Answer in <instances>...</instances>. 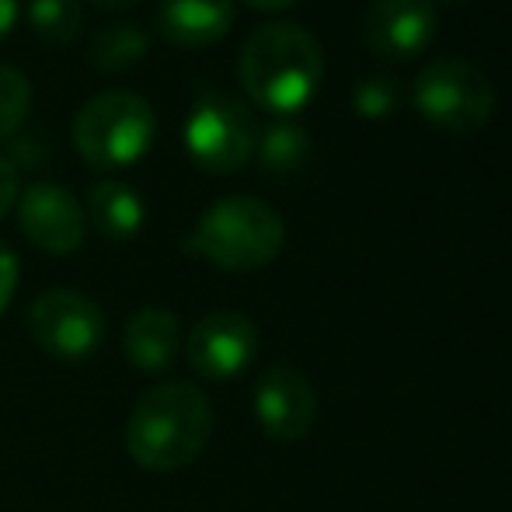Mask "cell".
Instances as JSON below:
<instances>
[{"label": "cell", "instance_id": "obj_1", "mask_svg": "<svg viewBox=\"0 0 512 512\" xmlns=\"http://www.w3.org/2000/svg\"><path fill=\"white\" fill-rule=\"evenodd\" d=\"M213 405L189 380L157 384L129 411L126 453L154 474L185 471L203 457L213 436Z\"/></svg>", "mask_w": 512, "mask_h": 512}, {"label": "cell", "instance_id": "obj_2", "mask_svg": "<svg viewBox=\"0 0 512 512\" xmlns=\"http://www.w3.org/2000/svg\"><path fill=\"white\" fill-rule=\"evenodd\" d=\"M244 95L272 115H297L314 102L324 81L321 42L293 21L258 25L237 56Z\"/></svg>", "mask_w": 512, "mask_h": 512}, {"label": "cell", "instance_id": "obj_3", "mask_svg": "<svg viewBox=\"0 0 512 512\" xmlns=\"http://www.w3.org/2000/svg\"><path fill=\"white\" fill-rule=\"evenodd\" d=\"M192 251L223 272H255L279 258L286 223L269 203L255 196H227L199 216Z\"/></svg>", "mask_w": 512, "mask_h": 512}, {"label": "cell", "instance_id": "obj_4", "mask_svg": "<svg viewBox=\"0 0 512 512\" xmlns=\"http://www.w3.org/2000/svg\"><path fill=\"white\" fill-rule=\"evenodd\" d=\"M157 136V115L136 91H102L74 119V147L95 171H119L136 164Z\"/></svg>", "mask_w": 512, "mask_h": 512}, {"label": "cell", "instance_id": "obj_5", "mask_svg": "<svg viewBox=\"0 0 512 512\" xmlns=\"http://www.w3.org/2000/svg\"><path fill=\"white\" fill-rule=\"evenodd\" d=\"M415 108L446 133H474L495 112V84L474 60L436 56L411 84Z\"/></svg>", "mask_w": 512, "mask_h": 512}, {"label": "cell", "instance_id": "obj_6", "mask_svg": "<svg viewBox=\"0 0 512 512\" xmlns=\"http://www.w3.org/2000/svg\"><path fill=\"white\" fill-rule=\"evenodd\" d=\"M258 122L241 98L206 91L185 119V150L206 175H234L255 157Z\"/></svg>", "mask_w": 512, "mask_h": 512}, {"label": "cell", "instance_id": "obj_7", "mask_svg": "<svg viewBox=\"0 0 512 512\" xmlns=\"http://www.w3.org/2000/svg\"><path fill=\"white\" fill-rule=\"evenodd\" d=\"M105 314L81 290H46L28 310V335L56 359H88L105 342Z\"/></svg>", "mask_w": 512, "mask_h": 512}, {"label": "cell", "instance_id": "obj_8", "mask_svg": "<svg viewBox=\"0 0 512 512\" xmlns=\"http://www.w3.org/2000/svg\"><path fill=\"white\" fill-rule=\"evenodd\" d=\"M258 328L241 310H213L192 324L185 359L203 380H234L255 363Z\"/></svg>", "mask_w": 512, "mask_h": 512}, {"label": "cell", "instance_id": "obj_9", "mask_svg": "<svg viewBox=\"0 0 512 512\" xmlns=\"http://www.w3.org/2000/svg\"><path fill=\"white\" fill-rule=\"evenodd\" d=\"M314 384L290 363H276L258 377L255 384V418L262 432L276 443H300L317 425Z\"/></svg>", "mask_w": 512, "mask_h": 512}, {"label": "cell", "instance_id": "obj_10", "mask_svg": "<svg viewBox=\"0 0 512 512\" xmlns=\"http://www.w3.org/2000/svg\"><path fill=\"white\" fill-rule=\"evenodd\" d=\"M18 227L46 255H74L88 234L84 206L56 182H35L18 192Z\"/></svg>", "mask_w": 512, "mask_h": 512}, {"label": "cell", "instance_id": "obj_11", "mask_svg": "<svg viewBox=\"0 0 512 512\" xmlns=\"http://www.w3.org/2000/svg\"><path fill=\"white\" fill-rule=\"evenodd\" d=\"M436 32V0H370L363 14V42L384 60H408L422 53L432 46Z\"/></svg>", "mask_w": 512, "mask_h": 512}, {"label": "cell", "instance_id": "obj_12", "mask_svg": "<svg viewBox=\"0 0 512 512\" xmlns=\"http://www.w3.org/2000/svg\"><path fill=\"white\" fill-rule=\"evenodd\" d=\"M182 349V324L168 307H140L122 331V352L140 373H164Z\"/></svg>", "mask_w": 512, "mask_h": 512}, {"label": "cell", "instance_id": "obj_13", "mask_svg": "<svg viewBox=\"0 0 512 512\" xmlns=\"http://www.w3.org/2000/svg\"><path fill=\"white\" fill-rule=\"evenodd\" d=\"M234 25V0H161L157 28L171 46L203 49L220 42Z\"/></svg>", "mask_w": 512, "mask_h": 512}, {"label": "cell", "instance_id": "obj_14", "mask_svg": "<svg viewBox=\"0 0 512 512\" xmlns=\"http://www.w3.org/2000/svg\"><path fill=\"white\" fill-rule=\"evenodd\" d=\"M88 223L105 241H133L147 220V206L126 182H98L88 192Z\"/></svg>", "mask_w": 512, "mask_h": 512}, {"label": "cell", "instance_id": "obj_15", "mask_svg": "<svg viewBox=\"0 0 512 512\" xmlns=\"http://www.w3.org/2000/svg\"><path fill=\"white\" fill-rule=\"evenodd\" d=\"M255 157L258 168L265 178H293L307 168L310 161V136L304 126L297 122H272V126L258 129V143H255Z\"/></svg>", "mask_w": 512, "mask_h": 512}, {"label": "cell", "instance_id": "obj_16", "mask_svg": "<svg viewBox=\"0 0 512 512\" xmlns=\"http://www.w3.org/2000/svg\"><path fill=\"white\" fill-rule=\"evenodd\" d=\"M147 53H150V35L140 25H133V21L105 25L88 49L91 67L102 70V74H122V70L147 60Z\"/></svg>", "mask_w": 512, "mask_h": 512}, {"label": "cell", "instance_id": "obj_17", "mask_svg": "<svg viewBox=\"0 0 512 512\" xmlns=\"http://www.w3.org/2000/svg\"><path fill=\"white\" fill-rule=\"evenodd\" d=\"M28 25L46 46H70L84 32V0H32Z\"/></svg>", "mask_w": 512, "mask_h": 512}, {"label": "cell", "instance_id": "obj_18", "mask_svg": "<svg viewBox=\"0 0 512 512\" xmlns=\"http://www.w3.org/2000/svg\"><path fill=\"white\" fill-rule=\"evenodd\" d=\"M32 108V84L18 67L0 63V143L11 140L21 129V122L28 119Z\"/></svg>", "mask_w": 512, "mask_h": 512}, {"label": "cell", "instance_id": "obj_19", "mask_svg": "<svg viewBox=\"0 0 512 512\" xmlns=\"http://www.w3.org/2000/svg\"><path fill=\"white\" fill-rule=\"evenodd\" d=\"M352 108L363 119H384L398 108V84L384 74H366L352 88Z\"/></svg>", "mask_w": 512, "mask_h": 512}, {"label": "cell", "instance_id": "obj_20", "mask_svg": "<svg viewBox=\"0 0 512 512\" xmlns=\"http://www.w3.org/2000/svg\"><path fill=\"white\" fill-rule=\"evenodd\" d=\"M18 276H21L18 255H14L7 244H0V314L11 307L14 290H18Z\"/></svg>", "mask_w": 512, "mask_h": 512}, {"label": "cell", "instance_id": "obj_21", "mask_svg": "<svg viewBox=\"0 0 512 512\" xmlns=\"http://www.w3.org/2000/svg\"><path fill=\"white\" fill-rule=\"evenodd\" d=\"M14 203H18V168L0 157V220L11 213Z\"/></svg>", "mask_w": 512, "mask_h": 512}, {"label": "cell", "instance_id": "obj_22", "mask_svg": "<svg viewBox=\"0 0 512 512\" xmlns=\"http://www.w3.org/2000/svg\"><path fill=\"white\" fill-rule=\"evenodd\" d=\"M18 0H0V39L11 35V28L18 25Z\"/></svg>", "mask_w": 512, "mask_h": 512}, {"label": "cell", "instance_id": "obj_23", "mask_svg": "<svg viewBox=\"0 0 512 512\" xmlns=\"http://www.w3.org/2000/svg\"><path fill=\"white\" fill-rule=\"evenodd\" d=\"M248 7H258V11H283V7H293L297 0H244Z\"/></svg>", "mask_w": 512, "mask_h": 512}, {"label": "cell", "instance_id": "obj_24", "mask_svg": "<svg viewBox=\"0 0 512 512\" xmlns=\"http://www.w3.org/2000/svg\"><path fill=\"white\" fill-rule=\"evenodd\" d=\"M95 7H102V11H129L133 4H140V0H91Z\"/></svg>", "mask_w": 512, "mask_h": 512}, {"label": "cell", "instance_id": "obj_25", "mask_svg": "<svg viewBox=\"0 0 512 512\" xmlns=\"http://www.w3.org/2000/svg\"><path fill=\"white\" fill-rule=\"evenodd\" d=\"M443 4H464V0H443Z\"/></svg>", "mask_w": 512, "mask_h": 512}]
</instances>
